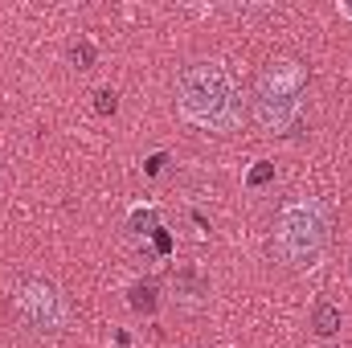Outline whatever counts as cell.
<instances>
[{
	"instance_id": "7a4b0ae2",
	"label": "cell",
	"mask_w": 352,
	"mask_h": 348,
	"mask_svg": "<svg viewBox=\"0 0 352 348\" xmlns=\"http://www.w3.org/2000/svg\"><path fill=\"white\" fill-rule=\"evenodd\" d=\"M303 90H307V70L299 62H274L266 66L254 83V123L266 135H287L299 123L303 111Z\"/></svg>"
},
{
	"instance_id": "3957f363",
	"label": "cell",
	"mask_w": 352,
	"mask_h": 348,
	"mask_svg": "<svg viewBox=\"0 0 352 348\" xmlns=\"http://www.w3.org/2000/svg\"><path fill=\"white\" fill-rule=\"evenodd\" d=\"M328 246V209L316 197L283 205L274 221V250L287 266H311Z\"/></svg>"
},
{
	"instance_id": "277c9868",
	"label": "cell",
	"mask_w": 352,
	"mask_h": 348,
	"mask_svg": "<svg viewBox=\"0 0 352 348\" xmlns=\"http://www.w3.org/2000/svg\"><path fill=\"white\" fill-rule=\"evenodd\" d=\"M12 316L33 336H54L66 328V299L45 279H21L12 287Z\"/></svg>"
},
{
	"instance_id": "8992f818",
	"label": "cell",
	"mask_w": 352,
	"mask_h": 348,
	"mask_svg": "<svg viewBox=\"0 0 352 348\" xmlns=\"http://www.w3.org/2000/svg\"><path fill=\"white\" fill-rule=\"evenodd\" d=\"M311 328H316V336L332 340V336L340 332V307H336V303H316V312H311Z\"/></svg>"
},
{
	"instance_id": "6da1fadb",
	"label": "cell",
	"mask_w": 352,
	"mask_h": 348,
	"mask_svg": "<svg viewBox=\"0 0 352 348\" xmlns=\"http://www.w3.org/2000/svg\"><path fill=\"white\" fill-rule=\"evenodd\" d=\"M176 111L201 131H234L242 123L238 83L221 62H192L176 78Z\"/></svg>"
},
{
	"instance_id": "5b68a950",
	"label": "cell",
	"mask_w": 352,
	"mask_h": 348,
	"mask_svg": "<svg viewBox=\"0 0 352 348\" xmlns=\"http://www.w3.org/2000/svg\"><path fill=\"white\" fill-rule=\"evenodd\" d=\"M127 230H131L135 238H152V234L160 230V209H156V205H135L131 217H127Z\"/></svg>"
},
{
	"instance_id": "7c38bea8",
	"label": "cell",
	"mask_w": 352,
	"mask_h": 348,
	"mask_svg": "<svg viewBox=\"0 0 352 348\" xmlns=\"http://www.w3.org/2000/svg\"><path fill=\"white\" fill-rule=\"evenodd\" d=\"M152 242H156V254H160V259H168V254H173V238H168V230H164V226L152 234Z\"/></svg>"
},
{
	"instance_id": "52a82bcc",
	"label": "cell",
	"mask_w": 352,
	"mask_h": 348,
	"mask_svg": "<svg viewBox=\"0 0 352 348\" xmlns=\"http://www.w3.org/2000/svg\"><path fill=\"white\" fill-rule=\"evenodd\" d=\"M127 303L135 307V312H156V303H160V291H156V283H131V291H127Z\"/></svg>"
},
{
	"instance_id": "8fae6325",
	"label": "cell",
	"mask_w": 352,
	"mask_h": 348,
	"mask_svg": "<svg viewBox=\"0 0 352 348\" xmlns=\"http://www.w3.org/2000/svg\"><path fill=\"white\" fill-rule=\"evenodd\" d=\"M94 111H98V115H115V111H119V94H115V90H94Z\"/></svg>"
},
{
	"instance_id": "30bf717a",
	"label": "cell",
	"mask_w": 352,
	"mask_h": 348,
	"mask_svg": "<svg viewBox=\"0 0 352 348\" xmlns=\"http://www.w3.org/2000/svg\"><path fill=\"white\" fill-rule=\"evenodd\" d=\"M270 180H274V164H270V160H258V164L246 173V188H266Z\"/></svg>"
},
{
	"instance_id": "ba28073f",
	"label": "cell",
	"mask_w": 352,
	"mask_h": 348,
	"mask_svg": "<svg viewBox=\"0 0 352 348\" xmlns=\"http://www.w3.org/2000/svg\"><path fill=\"white\" fill-rule=\"evenodd\" d=\"M176 295H184L188 303H197V299L205 295V279H201L192 266H184V270L176 274Z\"/></svg>"
},
{
	"instance_id": "5bb4252c",
	"label": "cell",
	"mask_w": 352,
	"mask_h": 348,
	"mask_svg": "<svg viewBox=\"0 0 352 348\" xmlns=\"http://www.w3.org/2000/svg\"><path fill=\"white\" fill-rule=\"evenodd\" d=\"M340 17H349V21H352V0H344V4H340Z\"/></svg>"
},
{
	"instance_id": "9c48e42d",
	"label": "cell",
	"mask_w": 352,
	"mask_h": 348,
	"mask_svg": "<svg viewBox=\"0 0 352 348\" xmlns=\"http://www.w3.org/2000/svg\"><path fill=\"white\" fill-rule=\"evenodd\" d=\"M94 58H98V54H94V45H90L87 37L70 45V62H74L78 70H90V66H94Z\"/></svg>"
},
{
	"instance_id": "4fadbf2b",
	"label": "cell",
	"mask_w": 352,
	"mask_h": 348,
	"mask_svg": "<svg viewBox=\"0 0 352 348\" xmlns=\"http://www.w3.org/2000/svg\"><path fill=\"white\" fill-rule=\"evenodd\" d=\"M164 164H168V156H164V152H156V156H148V160H144V173L160 176V173H164Z\"/></svg>"
}]
</instances>
